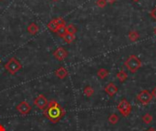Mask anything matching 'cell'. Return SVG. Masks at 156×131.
<instances>
[{
    "label": "cell",
    "instance_id": "cell-24",
    "mask_svg": "<svg viewBox=\"0 0 156 131\" xmlns=\"http://www.w3.org/2000/svg\"><path fill=\"white\" fill-rule=\"evenodd\" d=\"M152 95H153V97L156 98V87L154 88V90H153V92H152Z\"/></svg>",
    "mask_w": 156,
    "mask_h": 131
},
{
    "label": "cell",
    "instance_id": "cell-21",
    "mask_svg": "<svg viewBox=\"0 0 156 131\" xmlns=\"http://www.w3.org/2000/svg\"><path fill=\"white\" fill-rule=\"evenodd\" d=\"M66 30H67V33H69V34H72V35H75V34H76V32L78 31L77 27H76L74 25H72V24L68 25V26H67V27H66Z\"/></svg>",
    "mask_w": 156,
    "mask_h": 131
},
{
    "label": "cell",
    "instance_id": "cell-8",
    "mask_svg": "<svg viewBox=\"0 0 156 131\" xmlns=\"http://www.w3.org/2000/svg\"><path fill=\"white\" fill-rule=\"evenodd\" d=\"M16 110L21 114V115H27L31 111V106L27 102V101H22L16 106Z\"/></svg>",
    "mask_w": 156,
    "mask_h": 131
},
{
    "label": "cell",
    "instance_id": "cell-1",
    "mask_svg": "<svg viewBox=\"0 0 156 131\" xmlns=\"http://www.w3.org/2000/svg\"><path fill=\"white\" fill-rule=\"evenodd\" d=\"M66 112L64 109L55 100L52 99L48 102V107L44 109L45 117L52 123H58L65 116Z\"/></svg>",
    "mask_w": 156,
    "mask_h": 131
},
{
    "label": "cell",
    "instance_id": "cell-15",
    "mask_svg": "<svg viewBox=\"0 0 156 131\" xmlns=\"http://www.w3.org/2000/svg\"><path fill=\"white\" fill-rule=\"evenodd\" d=\"M142 120H143V122H144L145 124L148 125V124H151L154 121V117L150 113H146L145 115L143 116Z\"/></svg>",
    "mask_w": 156,
    "mask_h": 131
},
{
    "label": "cell",
    "instance_id": "cell-30",
    "mask_svg": "<svg viewBox=\"0 0 156 131\" xmlns=\"http://www.w3.org/2000/svg\"><path fill=\"white\" fill-rule=\"evenodd\" d=\"M52 1H55L56 2V1H58V0H52Z\"/></svg>",
    "mask_w": 156,
    "mask_h": 131
},
{
    "label": "cell",
    "instance_id": "cell-11",
    "mask_svg": "<svg viewBox=\"0 0 156 131\" xmlns=\"http://www.w3.org/2000/svg\"><path fill=\"white\" fill-rule=\"evenodd\" d=\"M55 75L57 76V78H58L60 79H64L68 77V70L65 67H60L55 71Z\"/></svg>",
    "mask_w": 156,
    "mask_h": 131
},
{
    "label": "cell",
    "instance_id": "cell-25",
    "mask_svg": "<svg viewBox=\"0 0 156 131\" xmlns=\"http://www.w3.org/2000/svg\"><path fill=\"white\" fill-rule=\"evenodd\" d=\"M0 131H5V127L2 125V124H0Z\"/></svg>",
    "mask_w": 156,
    "mask_h": 131
},
{
    "label": "cell",
    "instance_id": "cell-6",
    "mask_svg": "<svg viewBox=\"0 0 156 131\" xmlns=\"http://www.w3.org/2000/svg\"><path fill=\"white\" fill-rule=\"evenodd\" d=\"M63 25H66L65 20H64L62 17H56V18L51 19V20L48 23L47 26H48V30H49L50 32L56 33L57 30L58 29V27L61 26H63Z\"/></svg>",
    "mask_w": 156,
    "mask_h": 131
},
{
    "label": "cell",
    "instance_id": "cell-5",
    "mask_svg": "<svg viewBox=\"0 0 156 131\" xmlns=\"http://www.w3.org/2000/svg\"><path fill=\"white\" fill-rule=\"evenodd\" d=\"M154 97L152 95V93L149 90H143L141 91L138 95H137V99L138 101L144 105V106H147L148 104H150L153 100Z\"/></svg>",
    "mask_w": 156,
    "mask_h": 131
},
{
    "label": "cell",
    "instance_id": "cell-20",
    "mask_svg": "<svg viewBox=\"0 0 156 131\" xmlns=\"http://www.w3.org/2000/svg\"><path fill=\"white\" fill-rule=\"evenodd\" d=\"M108 120H109L110 124H112V125H116V124L118 123V121H119V117H118L117 114H112V115L109 117Z\"/></svg>",
    "mask_w": 156,
    "mask_h": 131
},
{
    "label": "cell",
    "instance_id": "cell-26",
    "mask_svg": "<svg viewBox=\"0 0 156 131\" xmlns=\"http://www.w3.org/2000/svg\"><path fill=\"white\" fill-rule=\"evenodd\" d=\"M117 0H107V3H110V4H113V3H115Z\"/></svg>",
    "mask_w": 156,
    "mask_h": 131
},
{
    "label": "cell",
    "instance_id": "cell-18",
    "mask_svg": "<svg viewBox=\"0 0 156 131\" xmlns=\"http://www.w3.org/2000/svg\"><path fill=\"white\" fill-rule=\"evenodd\" d=\"M62 38L64 39V41H65V42H67V43L70 44V43H72V42L75 40V38H76V37H75V35L66 33V35H65Z\"/></svg>",
    "mask_w": 156,
    "mask_h": 131
},
{
    "label": "cell",
    "instance_id": "cell-23",
    "mask_svg": "<svg viewBox=\"0 0 156 131\" xmlns=\"http://www.w3.org/2000/svg\"><path fill=\"white\" fill-rule=\"evenodd\" d=\"M150 16H152V17H153V18H154V19L156 21V6L154 8V9H153V10H152V11H151Z\"/></svg>",
    "mask_w": 156,
    "mask_h": 131
},
{
    "label": "cell",
    "instance_id": "cell-2",
    "mask_svg": "<svg viewBox=\"0 0 156 131\" xmlns=\"http://www.w3.org/2000/svg\"><path fill=\"white\" fill-rule=\"evenodd\" d=\"M124 66L126 68L132 73H136L142 67V61L135 55H131L124 62Z\"/></svg>",
    "mask_w": 156,
    "mask_h": 131
},
{
    "label": "cell",
    "instance_id": "cell-7",
    "mask_svg": "<svg viewBox=\"0 0 156 131\" xmlns=\"http://www.w3.org/2000/svg\"><path fill=\"white\" fill-rule=\"evenodd\" d=\"M34 105H35L36 107H37L39 109L44 110V109L48 107V101L47 98H46L44 95L40 94V95H38V96L35 98V100H34Z\"/></svg>",
    "mask_w": 156,
    "mask_h": 131
},
{
    "label": "cell",
    "instance_id": "cell-10",
    "mask_svg": "<svg viewBox=\"0 0 156 131\" xmlns=\"http://www.w3.org/2000/svg\"><path fill=\"white\" fill-rule=\"evenodd\" d=\"M105 92L110 96V97H113L114 95L117 94L118 92V87L114 84V83H109L105 88H104Z\"/></svg>",
    "mask_w": 156,
    "mask_h": 131
},
{
    "label": "cell",
    "instance_id": "cell-31",
    "mask_svg": "<svg viewBox=\"0 0 156 131\" xmlns=\"http://www.w3.org/2000/svg\"><path fill=\"white\" fill-rule=\"evenodd\" d=\"M0 1H2V0H0Z\"/></svg>",
    "mask_w": 156,
    "mask_h": 131
},
{
    "label": "cell",
    "instance_id": "cell-19",
    "mask_svg": "<svg viewBox=\"0 0 156 131\" xmlns=\"http://www.w3.org/2000/svg\"><path fill=\"white\" fill-rule=\"evenodd\" d=\"M83 93H84V95L86 96V97H91V96H93V94H94V89L90 87V86H87L85 88H84V90H83Z\"/></svg>",
    "mask_w": 156,
    "mask_h": 131
},
{
    "label": "cell",
    "instance_id": "cell-12",
    "mask_svg": "<svg viewBox=\"0 0 156 131\" xmlns=\"http://www.w3.org/2000/svg\"><path fill=\"white\" fill-rule=\"evenodd\" d=\"M27 32L30 34V35H32V36H35V35H37V33H38V30H39V27H38V26L35 23V22H32V23H30L28 26H27Z\"/></svg>",
    "mask_w": 156,
    "mask_h": 131
},
{
    "label": "cell",
    "instance_id": "cell-14",
    "mask_svg": "<svg viewBox=\"0 0 156 131\" xmlns=\"http://www.w3.org/2000/svg\"><path fill=\"white\" fill-rule=\"evenodd\" d=\"M97 75L101 79H104L106 78L108 76H109V70L105 69V68H100L98 71H97Z\"/></svg>",
    "mask_w": 156,
    "mask_h": 131
},
{
    "label": "cell",
    "instance_id": "cell-13",
    "mask_svg": "<svg viewBox=\"0 0 156 131\" xmlns=\"http://www.w3.org/2000/svg\"><path fill=\"white\" fill-rule=\"evenodd\" d=\"M128 37H129L130 41H132V42H136V41L140 38V35H139V33H138L137 31L132 30V31H130V33H129V35H128Z\"/></svg>",
    "mask_w": 156,
    "mask_h": 131
},
{
    "label": "cell",
    "instance_id": "cell-22",
    "mask_svg": "<svg viewBox=\"0 0 156 131\" xmlns=\"http://www.w3.org/2000/svg\"><path fill=\"white\" fill-rule=\"evenodd\" d=\"M96 5H97L99 7L103 8V7H105L106 5H107V0H97V1H96Z\"/></svg>",
    "mask_w": 156,
    "mask_h": 131
},
{
    "label": "cell",
    "instance_id": "cell-9",
    "mask_svg": "<svg viewBox=\"0 0 156 131\" xmlns=\"http://www.w3.org/2000/svg\"><path fill=\"white\" fill-rule=\"evenodd\" d=\"M68 51L65 49V48H63V47H58L54 52H53V56H54V57L57 59V60H58V61H63L67 57H68Z\"/></svg>",
    "mask_w": 156,
    "mask_h": 131
},
{
    "label": "cell",
    "instance_id": "cell-29",
    "mask_svg": "<svg viewBox=\"0 0 156 131\" xmlns=\"http://www.w3.org/2000/svg\"><path fill=\"white\" fill-rule=\"evenodd\" d=\"M154 35H155V36H156V27H155V28H154Z\"/></svg>",
    "mask_w": 156,
    "mask_h": 131
},
{
    "label": "cell",
    "instance_id": "cell-3",
    "mask_svg": "<svg viewBox=\"0 0 156 131\" xmlns=\"http://www.w3.org/2000/svg\"><path fill=\"white\" fill-rule=\"evenodd\" d=\"M5 68L12 75L16 74L22 68L21 63L16 58V57H11L5 64Z\"/></svg>",
    "mask_w": 156,
    "mask_h": 131
},
{
    "label": "cell",
    "instance_id": "cell-4",
    "mask_svg": "<svg viewBox=\"0 0 156 131\" xmlns=\"http://www.w3.org/2000/svg\"><path fill=\"white\" fill-rule=\"evenodd\" d=\"M117 109L119 110V112L125 118L129 117L130 114L132 113L133 108L132 105L130 104V102L126 99V98H122L120 103L117 106Z\"/></svg>",
    "mask_w": 156,
    "mask_h": 131
},
{
    "label": "cell",
    "instance_id": "cell-16",
    "mask_svg": "<svg viewBox=\"0 0 156 131\" xmlns=\"http://www.w3.org/2000/svg\"><path fill=\"white\" fill-rule=\"evenodd\" d=\"M127 78H128V76H127V74L123 70H121L120 72L117 73V78H118V80L121 83H123L127 79Z\"/></svg>",
    "mask_w": 156,
    "mask_h": 131
},
{
    "label": "cell",
    "instance_id": "cell-28",
    "mask_svg": "<svg viewBox=\"0 0 156 131\" xmlns=\"http://www.w3.org/2000/svg\"><path fill=\"white\" fill-rule=\"evenodd\" d=\"M133 2H139L140 0H133Z\"/></svg>",
    "mask_w": 156,
    "mask_h": 131
},
{
    "label": "cell",
    "instance_id": "cell-17",
    "mask_svg": "<svg viewBox=\"0 0 156 131\" xmlns=\"http://www.w3.org/2000/svg\"><path fill=\"white\" fill-rule=\"evenodd\" d=\"M66 27H67V26H66V25H63V26H59V27H58V29L57 30L56 34H57L58 36H60V37H63V36L66 35V33H67Z\"/></svg>",
    "mask_w": 156,
    "mask_h": 131
},
{
    "label": "cell",
    "instance_id": "cell-27",
    "mask_svg": "<svg viewBox=\"0 0 156 131\" xmlns=\"http://www.w3.org/2000/svg\"><path fill=\"white\" fill-rule=\"evenodd\" d=\"M146 131H156V129L154 128H150V129H148Z\"/></svg>",
    "mask_w": 156,
    "mask_h": 131
}]
</instances>
